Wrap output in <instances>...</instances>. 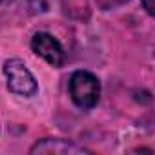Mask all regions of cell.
<instances>
[{
    "mask_svg": "<svg viewBox=\"0 0 155 155\" xmlns=\"http://www.w3.org/2000/svg\"><path fill=\"white\" fill-rule=\"evenodd\" d=\"M69 97L82 110H91L101 99V82L90 71H75L69 79Z\"/></svg>",
    "mask_w": 155,
    "mask_h": 155,
    "instance_id": "6da1fadb",
    "label": "cell"
},
{
    "mask_svg": "<svg viewBox=\"0 0 155 155\" xmlns=\"http://www.w3.org/2000/svg\"><path fill=\"white\" fill-rule=\"evenodd\" d=\"M31 153H53V155H71V153H88L86 148L77 146L75 142L64 139H42L33 144Z\"/></svg>",
    "mask_w": 155,
    "mask_h": 155,
    "instance_id": "277c9868",
    "label": "cell"
},
{
    "mask_svg": "<svg viewBox=\"0 0 155 155\" xmlns=\"http://www.w3.org/2000/svg\"><path fill=\"white\" fill-rule=\"evenodd\" d=\"M4 75L8 81V88L22 97H31L37 93L38 86L35 77L28 69V66L20 58H9L4 62Z\"/></svg>",
    "mask_w": 155,
    "mask_h": 155,
    "instance_id": "7a4b0ae2",
    "label": "cell"
},
{
    "mask_svg": "<svg viewBox=\"0 0 155 155\" xmlns=\"http://www.w3.org/2000/svg\"><path fill=\"white\" fill-rule=\"evenodd\" d=\"M140 4H142V8L146 9V13L148 15H155V6H153V0H140Z\"/></svg>",
    "mask_w": 155,
    "mask_h": 155,
    "instance_id": "5b68a950",
    "label": "cell"
},
{
    "mask_svg": "<svg viewBox=\"0 0 155 155\" xmlns=\"http://www.w3.org/2000/svg\"><path fill=\"white\" fill-rule=\"evenodd\" d=\"M31 49H33L35 55L44 58L53 68H60L66 62V53H64L60 42L49 33H37V35H33Z\"/></svg>",
    "mask_w": 155,
    "mask_h": 155,
    "instance_id": "3957f363",
    "label": "cell"
},
{
    "mask_svg": "<svg viewBox=\"0 0 155 155\" xmlns=\"http://www.w3.org/2000/svg\"><path fill=\"white\" fill-rule=\"evenodd\" d=\"M0 2H2V0H0Z\"/></svg>",
    "mask_w": 155,
    "mask_h": 155,
    "instance_id": "8992f818",
    "label": "cell"
}]
</instances>
